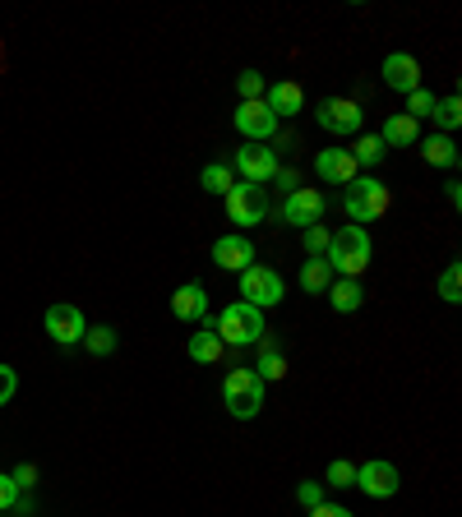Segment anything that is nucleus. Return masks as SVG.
<instances>
[{
    "label": "nucleus",
    "mask_w": 462,
    "mask_h": 517,
    "mask_svg": "<svg viewBox=\"0 0 462 517\" xmlns=\"http://www.w3.org/2000/svg\"><path fill=\"white\" fill-rule=\"evenodd\" d=\"M208 324H213V333L222 337V347H255L259 337L268 333L264 310H255V305H245V301L222 305V314L218 319H208Z\"/></svg>",
    "instance_id": "1"
},
{
    "label": "nucleus",
    "mask_w": 462,
    "mask_h": 517,
    "mask_svg": "<svg viewBox=\"0 0 462 517\" xmlns=\"http://www.w3.org/2000/svg\"><path fill=\"white\" fill-rule=\"evenodd\" d=\"M324 264L333 268V277H361L370 268V236L365 227H338L329 236V254H324Z\"/></svg>",
    "instance_id": "2"
},
{
    "label": "nucleus",
    "mask_w": 462,
    "mask_h": 517,
    "mask_svg": "<svg viewBox=\"0 0 462 517\" xmlns=\"http://www.w3.org/2000/svg\"><path fill=\"white\" fill-rule=\"evenodd\" d=\"M264 379H259L250 365H236V370H227V379H222V407L236 416V421H255L259 411H264Z\"/></svg>",
    "instance_id": "3"
},
{
    "label": "nucleus",
    "mask_w": 462,
    "mask_h": 517,
    "mask_svg": "<svg viewBox=\"0 0 462 517\" xmlns=\"http://www.w3.org/2000/svg\"><path fill=\"white\" fill-rule=\"evenodd\" d=\"M389 204H393V194L379 176H356V181L347 185V194H342V208H347V217H352V227L379 222V217L389 213Z\"/></svg>",
    "instance_id": "4"
},
{
    "label": "nucleus",
    "mask_w": 462,
    "mask_h": 517,
    "mask_svg": "<svg viewBox=\"0 0 462 517\" xmlns=\"http://www.w3.org/2000/svg\"><path fill=\"white\" fill-rule=\"evenodd\" d=\"M222 208H227V222H236L241 231L268 222V190L250 181H236L227 194H222Z\"/></svg>",
    "instance_id": "5"
},
{
    "label": "nucleus",
    "mask_w": 462,
    "mask_h": 517,
    "mask_svg": "<svg viewBox=\"0 0 462 517\" xmlns=\"http://www.w3.org/2000/svg\"><path fill=\"white\" fill-rule=\"evenodd\" d=\"M324 208H329V199H324V190H315V185H301V190L282 194L278 204V222L282 227H315V222H324Z\"/></svg>",
    "instance_id": "6"
},
{
    "label": "nucleus",
    "mask_w": 462,
    "mask_h": 517,
    "mask_svg": "<svg viewBox=\"0 0 462 517\" xmlns=\"http://www.w3.org/2000/svg\"><path fill=\"white\" fill-rule=\"evenodd\" d=\"M282 296H287V282H282L278 268L268 264H250L241 273V301L255 305V310H268V305H278Z\"/></svg>",
    "instance_id": "7"
},
{
    "label": "nucleus",
    "mask_w": 462,
    "mask_h": 517,
    "mask_svg": "<svg viewBox=\"0 0 462 517\" xmlns=\"http://www.w3.org/2000/svg\"><path fill=\"white\" fill-rule=\"evenodd\" d=\"M315 121L329 134H338V139H352V134L365 130V111L356 97H324L315 107Z\"/></svg>",
    "instance_id": "8"
},
{
    "label": "nucleus",
    "mask_w": 462,
    "mask_h": 517,
    "mask_svg": "<svg viewBox=\"0 0 462 517\" xmlns=\"http://www.w3.org/2000/svg\"><path fill=\"white\" fill-rule=\"evenodd\" d=\"M278 148L268 144H241L236 157H231V171H236V181H250V185H268L278 176Z\"/></svg>",
    "instance_id": "9"
},
{
    "label": "nucleus",
    "mask_w": 462,
    "mask_h": 517,
    "mask_svg": "<svg viewBox=\"0 0 462 517\" xmlns=\"http://www.w3.org/2000/svg\"><path fill=\"white\" fill-rule=\"evenodd\" d=\"M356 490L384 504V499H393V494L402 490V476H398V467H393L389 457H370V462L356 467Z\"/></svg>",
    "instance_id": "10"
},
{
    "label": "nucleus",
    "mask_w": 462,
    "mask_h": 517,
    "mask_svg": "<svg viewBox=\"0 0 462 517\" xmlns=\"http://www.w3.org/2000/svg\"><path fill=\"white\" fill-rule=\"evenodd\" d=\"M42 328H47V337L51 342H61V347H79L84 342V333H88V319H84V310L79 305H51L47 310V319H42Z\"/></svg>",
    "instance_id": "11"
},
{
    "label": "nucleus",
    "mask_w": 462,
    "mask_h": 517,
    "mask_svg": "<svg viewBox=\"0 0 462 517\" xmlns=\"http://www.w3.org/2000/svg\"><path fill=\"white\" fill-rule=\"evenodd\" d=\"M236 134H241L245 144H268V139H278V121H273V111L264 102H241L236 116H231Z\"/></svg>",
    "instance_id": "12"
},
{
    "label": "nucleus",
    "mask_w": 462,
    "mask_h": 517,
    "mask_svg": "<svg viewBox=\"0 0 462 517\" xmlns=\"http://www.w3.org/2000/svg\"><path fill=\"white\" fill-rule=\"evenodd\" d=\"M213 264L227 268V273H245V268L255 264V241H250V236H241V231L218 236V241H213Z\"/></svg>",
    "instance_id": "13"
},
{
    "label": "nucleus",
    "mask_w": 462,
    "mask_h": 517,
    "mask_svg": "<svg viewBox=\"0 0 462 517\" xmlns=\"http://www.w3.org/2000/svg\"><path fill=\"white\" fill-rule=\"evenodd\" d=\"M379 74H384V84H389L393 93H402V97L421 88V61H416V56H407V51H393V56H384Z\"/></svg>",
    "instance_id": "14"
},
{
    "label": "nucleus",
    "mask_w": 462,
    "mask_h": 517,
    "mask_svg": "<svg viewBox=\"0 0 462 517\" xmlns=\"http://www.w3.org/2000/svg\"><path fill=\"white\" fill-rule=\"evenodd\" d=\"M315 176L324 185H352L356 176H361V167L352 162L347 148H319L315 153Z\"/></svg>",
    "instance_id": "15"
},
{
    "label": "nucleus",
    "mask_w": 462,
    "mask_h": 517,
    "mask_svg": "<svg viewBox=\"0 0 462 517\" xmlns=\"http://www.w3.org/2000/svg\"><path fill=\"white\" fill-rule=\"evenodd\" d=\"M264 107L273 111V121H292V116H301L305 111V88L296 84V79H282V84H268L264 88Z\"/></svg>",
    "instance_id": "16"
},
{
    "label": "nucleus",
    "mask_w": 462,
    "mask_h": 517,
    "mask_svg": "<svg viewBox=\"0 0 462 517\" xmlns=\"http://www.w3.org/2000/svg\"><path fill=\"white\" fill-rule=\"evenodd\" d=\"M171 314L185 319V324H204V319H208V291L199 287V282L176 287V296H171Z\"/></svg>",
    "instance_id": "17"
},
{
    "label": "nucleus",
    "mask_w": 462,
    "mask_h": 517,
    "mask_svg": "<svg viewBox=\"0 0 462 517\" xmlns=\"http://www.w3.org/2000/svg\"><path fill=\"white\" fill-rule=\"evenodd\" d=\"M259 347V356H255V365H250V370L259 374V379H264V384H278V379H287V356H282V347H278V337H259L255 342Z\"/></svg>",
    "instance_id": "18"
},
{
    "label": "nucleus",
    "mask_w": 462,
    "mask_h": 517,
    "mask_svg": "<svg viewBox=\"0 0 462 517\" xmlns=\"http://www.w3.org/2000/svg\"><path fill=\"white\" fill-rule=\"evenodd\" d=\"M379 139H384V148H412V144H421V125H416L412 116L393 111L389 121H384V130H379Z\"/></svg>",
    "instance_id": "19"
},
{
    "label": "nucleus",
    "mask_w": 462,
    "mask_h": 517,
    "mask_svg": "<svg viewBox=\"0 0 462 517\" xmlns=\"http://www.w3.org/2000/svg\"><path fill=\"white\" fill-rule=\"evenodd\" d=\"M365 301V287H361V277H333V287H329V305L338 314H356Z\"/></svg>",
    "instance_id": "20"
},
{
    "label": "nucleus",
    "mask_w": 462,
    "mask_h": 517,
    "mask_svg": "<svg viewBox=\"0 0 462 517\" xmlns=\"http://www.w3.org/2000/svg\"><path fill=\"white\" fill-rule=\"evenodd\" d=\"M421 157H426L430 167H444V171H453L462 162L458 144H453L449 134H430V139H421Z\"/></svg>",
    "instance_id": "21"
},
{
    "label": "nucleus",
    "mask_w": 462,
    "mask_h": 517,
    "mask_svg": "<svg viewBox=\"0 0 462 517\" xmlns=\"http://www.w3.org/2000/svg\"><path fill=\"white\" fill-rule=\"evenodd\" d=\"M185 351H190V361H199V365H218V361H222V351H227V347H222V337L213 333V324L204 319V328H199V333L190 337V347H185Z\"/></svg>",
    "instance_id": "22"
},
{
    "label": "nucleus",
    "mask_w": 462,
    "mask_h": 517,
    "mask_svg": "<svg viewBox=\"0 0 462 517\" xmlns=\"http://www.w3.org/2000/svg\"><path fill=\"white\" fill-rule=\"evenodd\" d=\"M296 282H301L305 296H329V287H333V268L324 264V259H305L301 273H296Z\"/></svg>",
    "instance_id": "23"
},
{
    "label": "nucleus",
    "mask_w": 462,
    "mask_h": 517,
    "mask_svg": "<svg viewBox=\"0 0 462 517\" xmlns=\"http://www.w3.org/2000/svg\"><path fill=\"white\" fill-rule=\"evenodd\" d=\"M347 153H352V162L356 167H379V162H384V157H389V148H384V139H379V134H356V144L347 148Z\"/></svg>",
    "instance_id": "24"
},
{
    "label": "nucleus",
    "mask_w": 462,
    "mask_h": 517,
    "mask_svg": "<svg viewBox=\"0 0 462 517\" xmlns=\"http://www.w3.org/2000/svg\"><path fill=\"white\" fill-rule=\"evenodd\" d=\"M199 185H204L208 194H218V199H222V194L236 185V171H231V162H208V167L199 171Z\"/></svg>",
    "instance_id": "25"
},
{
    "label": "nucleus",
    "mask_w": 462,
    "mask_h": 517,
    "mask_svg": "<svg viewBox=\"0 0 462 517\" xmlns=\"http://www.w3.org/2000/svg\"><path fill=\"white\" fill-rule=\"evenodd\" d=\"M430 121H435L444 134L458 130V125H462V102H458L453 93H449V97H435V111H430Z\"/></svg>",
    "instance_id": "26"
},
{
    "label": "nucleus",
    "mask_w": 462,
    "mask_h": 517,
    "mask_svg": "<svg viewBox=\"0 0 462 517\" xmlns=\"http://www.w3.org/2000/svg\"><path fill=\"white\" fill-rule=\"evenodd\" d=\"M79 347H88V351H93V356H111V351H116V328H107V324L88 328Z\"/></svg>",
    "instance_id": "27"
},
{
    "label": "nucleus",
    "mask_w": 462,
    "mask_h": 517,
    "mask_svg": "<svg viewBox=\"0 0 462 517\" xmlns=\"http://www.w3.org/2000/svg\"><path fill=\"white\" fill-rule=\"evenodd\" d=\"M264 74L259 70H241L236 74V93H241V102H264Z\"/></svg>",
    "instance_id": "28"
},
{
    "label": "nucleus",
    "mask_w": 462,
    "mask_h": 517,
    "mask_svg": "<svg viewBox=\"0 0 462 517\" xmlns=\"http://www.w3.org/2000/svg\"><path fill=\"white\" fill-rule=\"evenodd\" d=\"M439 296L449 305L462 301V264H444V273H439Z\"/></svg>",
    "instance_id": "29"
},
{
    "label": "nucleus",
    "mask_w": 462,
    "mask_h": 517,
    "mask_svg": "<svg viewBox=\"0 0 462 517\" xmlns=\"http://www.w3.org/2000/svg\"><path fill=\"white\" fill-rule=\"evenodd\" d=\"M430 111H435V93H430V88H416V93H407V111H402V116H412V121L421 125Z\"/></svg>",
    "instance_id": "30"
},
{
    "label": "nucleus",
    "mask_w": 462,
    "mask_h": 517,
    "mask_svg": "<svg viewBox=\"0 0 462 517\" xmlns=\"http://www.w3.org/2000/svg\"><path fill=\"white\" fill-rule=\"evenodd\" d=\"M329 236L333 231L324 227V222H315V227H305V254H310V259H324V254H329Z\"/></svg>",
    "instance_id": "31"
},
{
    "label": "nucleus",
    "mask_w": 462,
    "mask_h": 517,
    "mask_svg": "<svg viewBox=\"0 0 462 517\" xmlns=\"http://www.w3.org/2000/svg\"><path fill=\"white\" fill-rule=\"evenodd\" d=\"M324 481H329L333 490H352L356 485V462H342V457L338 462H329V476H324Z\"/></svg>",
    "instance_id": "32"
},
{
    "label": "nucleus",
    "mask_w": 462,
    "mask_h": 517,
    "mask_svg": "<svg viewBox=\"0 0 462 517\" xmlns=\"http://www.w3.org/2000/svg\"><path fill=\"white\" fill-rule=\"evenodd\" d=\"M296 504H301L305 513H310L315 504H324V485H319V481H301V485H296Z\"/></svg>",
    "instance_id": "33"
},
{
    "label": "nucleus",
    "mask_w": 462,
    "mask_h": 517,
    "mask_svg": "<svg viewBox=\"0 0 462 517\" xmlns=\"http://www.w3.org/2000/svg\"><path fill=\"white\" fill-rule=\"evenodd\" d=\"M19 485L10 481V476H5V471H0V513H10V508H19Z\"/></svg>",
    "instance_id": "34"
},
{
    "label": "nucleus",
    "mask_w": 462,
    "mask_h": 517,
    "mask_svg": "<svg viewBox=\"0 0 462 517\" xmlns=\"http://www.w3.org/2000/svg\"><path fill=\"white\" fill-rule=\"evenodd\" d=\"M14 393H19V374H14V365H0V407H5Z\"/></svg>",
    "instance_id": "35"
},
{
    "label": "nucleus",
    "mask_w": 462,
    "mask_h": 517,
    "mask_svg": "<svg viewBox=\"0 0 462 517\" xmlns=\"http://www.w3.org/2000/svg\"><path fill=\"white\" fill-rule=\"evenodd\" d=\"M273 181L282 185V194H292V190H301V171H296V167H278V176H273Z\"/></svg>",
    "instance_id": "36"
},
{
    "label": "nucleus",
    "mask_w": 462,
    "mask_h": 517,
    "mask_svg": "<svg viewBox=\"0 0 462 517\" xmlns=\"http://www.w3.org/2000/svg\"><path fill=\"white\" fill-rule=\"evenodd\" d=\"M10 481L19 485V490H33V481H37V467H33V462H24V467H14V471H10Z\"/></svg>",
    "instance_id": "37"
},
{
    "label": "nucleus",
    "mask_w": 462,
    "mask_h": 517,
    "mask_svg": "<svg viewBox=\"0 0 462 517\" xmlns=\"http://www.w3.org/2000/svg\"><path fill=\"white\" fill-rule=\"evenodd\" d=\"M310 517H356L352 508H342V504H315L310 508Z\"/></svg>",
    "instance_id": "38"
},
{
    "label": "nucleus",
    "mask_w": 462,
    "mask_h": 517,
    "mask_svg": "<svg viewBox=\"0 0 462 517\" xmlns=\"http://www.w3.org/2000/svg\"><path fill=\"white\" fill-rule=\"evenodd\" d=\"M444 194H449V204H453V208L462 204V185H458V181H449V185H444Z\"/></svg>",
    "instance_id": "39"
}]
</instances>
